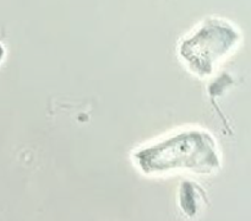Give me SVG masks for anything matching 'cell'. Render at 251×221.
Masks as SVG:
<instances>
[{
  "label": "cell",
  "instance_id": "cell-1",
  "mask_svg": "<svg viewBox=\"0 0 251 221\" xmlns=\"http://www.w3.org/2000/svg\"><path fill=\"white\" fill-rule=\"evenodd\" d=\"M144 173L189 171L210 174L221 168V156L215 138L203 130H186L135 154Z\"/></svg>",
  "mask_w": 251,
  "mask_h": 221
},
{
  "label": "cell",
  "instance_id": "cell-2",
  "mask_svg": "<svg viewBox=\"0 0 251 221\" xmlns=\"http://www.w3.org/2000/svg\"><path fill=\"white\" fill-rule=\"evenodd\" d=\"M240 38L238 29L228 21L208 19L180 44L179 53L189 70L199 76H207L232 53Z\"/></svg>",
  "mask_w": 251,
  "mask_h": 221
},
{
  "label": "cell",
  "instance_id": "cell-3",
  "mask_svg": "<svg viewBox=\"0 0 251 221\" xmlns=\"http://www.w3.org/2000/svg\"><path fill=\"white\" fill-rule=\"evenodd\" d=\"M199 187H196L194 183L190 182H185L181 186V195H180V204L181 208L184 209L189 216L195 215L196 210H198V204H196L195 194Z\"/></svg>",
  "mask_w": 251,
  "mask_h": 221
},
{
  "label": "cell",
  "instance_id": "cell-4",
  "mask_svg": "<svg viewBox=\"0 0 251 221\" xmlns=\"http://www.w3.org/2000/svg\"><path fill=\"white\" fill-rule=\"evenodd\" d=\"M4 56H5V49H4V47H2L1 44H0V61H1L2 59H4Z\"/></svg>",
  "mask_w": 251,
  "mask_h": 221
}]
</instances>
